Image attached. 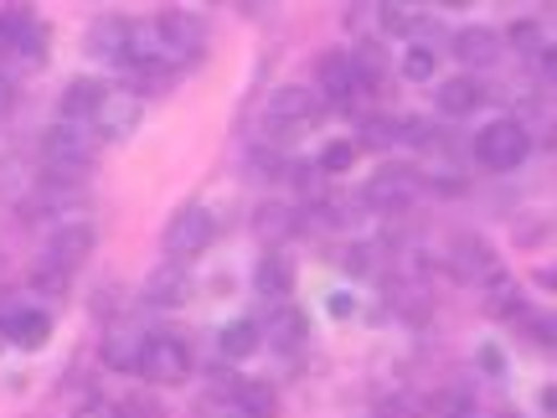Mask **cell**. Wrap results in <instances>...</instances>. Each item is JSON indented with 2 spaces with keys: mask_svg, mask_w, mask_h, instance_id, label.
I'll return each mask as SVG.
<instances>
[{
  "mask_svg": "<svg viewBox=\"0 0 557 418\" xmlns=\"http://www.w3.org/2000/svg\"><path fill=\"white\" fill-rule=\"evenodd\" d=\"M521 341L537 352H557V316H521Z\"/></svg>",
  "mask_w": 557,
  "mask_h": 418,
  "instance_id": "obj_32",
  "label": "cell"
},
{
  "mask_svg": "<svg viewBox=\"0 0 557 418\" xmlns=\"http://www.w3.org/2000/svg\"><path fill=\"white\" fill-rule=\"evenodd\" d=\"M120 414H124V418H165V408H160L156 398L135 393V398H124V403H120Z\"/></svg>",
  "mask_w": 557,
  "mask_h": 418,
  "instance_id": "obj_38",
  "label": "cell"
},
{
  "mask_svg": "<svg viewBox=\"0 0 557 418\" xmlns=\"http://www.w3.org/2000/svg\"><path fill=\"white\" fill-rule=\"evenodd\" d=\"M227 398H233V408L243 418H278V388L263 378H238Z\"/></svg>",
  "mask_w": 557,
  "mask_h": 418,
  "instance_id": "obj_21",
  "label": "cell"
},
{
  "mask_svg": "<svg viewBox=\"0 0 557 418\" xmlns=\"http://www.w3.org/2000/svg\"><path fill=\"white\" fill-rule=\"evenodd\" d=\"M527 290H521V279H511V274H496L485 290H480V310L491 320H521L527 310Z\"/></svg>",
  "mask_w": 557,
  "mask_h": 418,
  "instance_id": "obj_19",
  "label": "cell"
},
{
  "mask_svg": "<svg viewBox=\"0 0 557 418\" xmlns=\"http://www.w3.org/2000/svg\"><path fill=\"white\" fill-rule=\"evenodd\" d=\"M248 171H253L259 181H278V176H289L295 165H289L284 156H274V150H253V156H248Z\"/></svg>",
  "mask_w": 557,
  "mask_h": 418,
  "instance_id": "obj_33",
  "label": "cell"
},
{
  "mask_svg": "<svg viewBox=\"0 0 557 418\" xmlns=\"http://www.w3.org/2000/svg\"><path fill=\"white\" fill-rule=\"evenodd\" d=\"M32 26H37V11H26V5L0 11V58H21V47H26V37H32Z\"/></svg>",
  "mask_w": 557,
  "mask_h": 418,
  "instance_id": "obj_26",
  "label": "cell"
},
{
  "mask_svg": "<svg viewBox=\"0 0 557 418\" xmlns=\"http://www.w3.org/2000/svg\"><path fill=\"white\" fill-rule=\"evenodd\" d=\"M263 331H269V341H274L278 352H299L305 346V336H310V320H305V310L299 305H274V316L263 320Z\"/></svg>",
  "mask_w": 557,
  "mask_h": 418,
  "instance_id": "obj_23",
  "label": "cell"
},
{
  "mask_svg": "<svg viewBox=\"0 0 557 418\" xmlns=\"http://www.w3.org/2000/svg\"><path fill=\"white\" fill-rule=\"evenodd\" d=\"M423 171H413V165H382L377 176L361 186V201L372 207V212H408L418 197H423Z\"/></svg>",
  "mask_w": 557,
  "mask_h": 418,
  "instance_id": "obj_3",
  "label": "cell"
},
{
  "mask_svg": "<svg viewBox=\"0 0 557 418\" xmlns=\"http://www.w3.org/2000/svg\"><path fill=\"white\" fill-rule=\"evenodd\" d=\"M253 233L263 238V248H284V238L299 233V207H284V201H263L253 212Z\"/></svg>",
  "mask_w": 557,
  "mask_h": 418,
  "instance_id": "obj_22",
  "label": "cell"
},
{
  "mask_svg": "<svg viewBox=\"0 0 557 418\" xmlns=\"http://www.w3.org/2000/svg\"><path fill=\"white\" fill-rule=\"evenodd\" d=\"M387 145H403V120L361 114L357 120V150H387Z\"/></svg>",
  "mask_w": 557,
  "mask_h": 418,
  "instance_id": "obj_27",
  "label": "cell"
},
{
  "mask_svg": "<svg viewBox=\"0 0 557 418\" xmlns=\"http://www.w3.org/2000/svg\"><path fill=\"white\" fill-rule=\"evenodd\" d=\"M0 336L21 346V352H41L47 341H52V316L47 310H32V305H21L11 316H0Z\"/></svg>",
  "mask_w": 557,
  "mask_h": 418,
  "instance_id": "obj_16",
  "label": "cell"
},
{
  "mask_svg": "<svg viewBox=\"0 0 557 418\" xmlns=\"http://www.w3.org/2000/svg\"><path fill=\"white\" fill-rule=\"evenodd\" d=\"M542 408H547V414H557V388H547V393H542Z\"/></svg>",
  "mask_w": 557,
  "mask_h": 418,
  "instance_id": "obj_46",
  "label": "cell"
},
{
  "mask_svg": "<svg viewBox=\"0 0 557 418\" xmlns=\"http://www.w3.org/2000/svg\"><path fill=\"white\" fill-rule=\"evenodd\" d=\"M357 139H331V145H325V150H320V171H325V176H346V171H351V165H357Z\"/></svg>",
  "mask_w": 557,
  "mask_h": 418,
  "instance_id": "obj_31",
  "label": "cell"
},
{
  "mask_svg": "<svg viewBox=\"0 0 557 418\" xmlns=\"http://www.w3.org/2000/svg\"><path fill=\"white\" fill-rule=\"evenodd\" d=\"M351 310H357V305H351V295H331V316H336V320H346Z\"/></svg>",
  "mask_w": 557,
  "mask_h": 418,
  "instance_id": "obj_44",
  "label": "cell"
},
{
  "mask_svg": "<svg viewBox=\"0 0 557 418\" xmlns=\"http://www.w3.org/2000/svg\"><path fill=\"white\" fill-rule=\"evenodd\" d=\"M218 346H222V357L227 361H243V357H253V352H259L263 346V325L259 320H227V325H222V336H218Z\"/></svg>",
  "mask_w": 557,
  "mask_h": 418,
  "instance_id": "obj_24",
  "label": "cell"
},
{
  "mask_svg": "<svg viewBox=\"0 0 557 418\" xmlns=\"http://www.w3.org/2000/svg\"><path fill=\"white\" fill-rule=\"evenodd\" d=\"M129 37H135V21L129 16H94V26H88V52L99 62L129 67Z\"/></svg>",
  "mask_w": 557,
  "mask_h": 418,
  "instance_id": "obj_13",
  "label": "cell"
},
{
  "mask_svg": "<svg viewBox=\"0 0 557 418\" xmlns=\"http://www.w3.org/2000/svg\"><path fill=\"white\" fill-rule=\"evenodd\" d=\"M532 284L547 290V295H557V263H537V269H532Z\"/></svg>",
  "mask_w": 557,
  "mask_h": 418,
  "instance_id": "obj_41",
  "label": "cell"
},
{
  "mask_svg": "<svg viewBox=\"0 0 557 418\" xmlns=\"http://www.w3.org/2000/svg\"><path fill=\"white\" fill-rule=\"evenodd\" d=\"M341 269H346V274H372V248H367V243H351V248L341 254Z\"/></svg>",
  "mask_w": 557,
  "mask_h": 418,
  "instance_id": "obj_36",
  "label": "cell"
},
{
  "mask_svg": "<svg viewBox=\"0 0 557 418\" xmlns=\"http://www.w3.org/2000/svg\"><path fill=\"white\" fill-rule=\"evenodd\" d=\"M73 418H124V414L114 408V403H88V408H78Z\"/></svg>",
  "mask_w": 557,
  "mask_h": 418,
  "instance_id": "obj_42",
  "label": "cell"
},
{
  "mask_svg": "<svg viewBox=\"0 0 557 418\" xmlns=\"http://www.w3.org/2000/svg\"><path fill=\"white\" fill-rule=\"evenodd\" d=\"M449 52H455L465 67H491V62L500 58V32H491V26H465V32H455Z\"/></svg>",
  "mask_w": 557,
  "mask_h": 418,
  "instance_id": "obj_20",
  "label": "cell"
},
{
  "mask_svg": "<svg viewBox=\"0 0 557 418\" xmlns=\"http://www.w3.org/2000/svg\"><path fill=\"white\" fill-rule=\"evenodd\" d=\"M480 103H485V83H480L475 73H459V78L438 83V114H449V120H470Z\"/></svg>",
  "mask_w": 557,
  "mask_h": 418,
  "instance_id": "obj_18",
  "label": "cell"
},
{
  "mask_svg": "<svg viewBox=\"0 0 557 418\" xmlns=\"http://www.w3.org/2000/svg\"><path fill=\"white\" fill-rule=\"evenodd\" d=\"M511 233H517L521 248H537V243L553 238V222H547V218H521L517 228H511Z\"/></svg>",
  "mask_w": 557,
  "mask_h": 418,
  "instance_id": "obj_35",
  "label": "cell"
},
{
  "mask_svg": "<svg viewBox=\"0 0 557 418\" xmlns=\"http://www.w3.org/2000/svg\"><path fill=\"white\" fill-rule=\"evenodd\" d=\"M387 305L408 320H429L434 295H429V284H418V279H393V284H387Z\"/></svg>",
  "mask_w": 557,
  "mask_h": 418,
  "instance_id": "obj_25",
  "label": "cell"
},
{
  "mask_svg": "<svg viewBox=\"0 0 557 418\" xmlns=\"http://www.w3.org/2000/svg\"><path fill=\"white\" fill-rule=\"evenodd\" d=\"M377 16H382V32H387V37H418L423 21H429V16H418L413 5H393V0L377 5Z\"/></svg>",
  "mask_w": 557,
  "mask_h": 418,
  "instance_id": "obj_28",
  "label": "cell"
},
{
  "mask_svg": "<svg viewBox=\"0 0 557 418\" xmlns=\"http://www.w3.org/2000/svg\"><path fill=\"white\" fill-rule=\"evenodd\" d=\"M145 341H150V331H139L135 320H114V325L103 331V367H114V372H139Z\"/></svg>",
  "mask_w": 557,
  "mask_h": 418,
  "instance_id": "obj_14",
  "label": "cell"
},
{
  "mask_svg": "<svg viewBox=\"0 0 557 418\" xmlns=\"http://www.w3.org/2000/svg\"><path fill=\"white\" fill-rule=\"evenodd\" d=\"M506 41H511L517 52H537V58H542V26H537V21H517V26L506 32Z\"/></svg>",
  "mask_w": 557,
  "mask_h": 418,
  "instance_id": "obj_34",
  "label": "cell"
},
{
  "mask_svg": "<svg viewBox=\"0 0 557 418\" xmlns=\"http://www.w3.org/2000/svg\"><path fill=\"white\" fill-rule=\"evenodd\" d=\"M11 99H16V88H11V78L0 73V120H5V109H11Z\"/></svg>",
  "mask_w": 557,
  "mask_h": 418,
  "instance_id": "obj_45",
  "label": "cell"
},
{
  "mask_svg": "<svg viewBox=\"0 0 557 418\" xmlns=\"http://www.w3.org/2000/svg\"><path fill=\"white\" fill-rule=\"evenodd\" d=\"M197 372V357L181 336H150L145 341V357H139V378L156 382V388H181V382Z\"/></svg>",
  "mask_w": 557,
  "mask_h": 418,
  "instance_id": "obj_4",
  "label": "cell"
},
{
  "mask_svg": "<svg viewBox=\"0 0 557 418\" xmlns=\"http://www.w3.org/2000/svg\"><path fill=\"white\" fill-rule=\"evenodd\" d=\"M145 120V99H139L135 88H109L99 103V114H94V130L99 139H129Z\"/></svg>",
  "mask_w": 557,
  "mask_h": 418,
  "instance_id": "obj_9",
  "label": "cell"
},
{
  "mask_svg": "<svg viewBox=\"0 0 557 418\" xmlns=\"http://www.w3.org/2000/svg\"><path fill=\"white\" fill-rule=\"evenodd\" d=\"M156 32H160V41H165V58L176 62V67L197 62L201 47H207V26H201L191 11H160Z\"/></svg>",
  "mask_w": 557,
  "mask_h": 418,
  "instance_id": "obj_8",
  "label": "cell"
},
{
  "mask_svg": "<svg viewBox=\"0 0 557 418\" xmlns=\"http://www.w3.org/2000/svg\"><path fill=\"white\" fill-rule=\"evenodd\" d=\"M444 269H449L455 284H475V290H485V284L500 274V259L480 233H459V238L449 243V254H444Z\"/></svg>",
  "mask_w": 557,
  "mask_h": 418,
  "instance_id": "obj_5",
  "label": "cell"
},
{
  "mask_svg": "<svg viewBox=\"0 0 557 418\" xmlns=\"http://www.w3.org/2000/svg\"><path fill=\"white\" fill-rule=\"evenodd\" d=\"M527 150H532V135H527V124L521 120H491L475 135V160L491 171V176L517 171L521 160H527Z\"/></svg>",
  "mask_w": 557,
  "mask_h": 418,
  "instance_id": "obj_2",
  "label": "cell"
},
{
  "mask_svg": "<svg viewBox=\"0 0 557 418\" xmlns=\"http://www.w3.org/2000/svg\"><path fill=\"white\" fill-rule=\"evenodd\" d=\"M253 290H259L263 299L284 305V299L295 295V259H289L284 248H263V259L253 263Z\"/></svg>",
  "mask_w": 557,
  "mask_h": 418,
  "instance_id": "obj_15",
  "label": "cell"
},
{
  "mask_svg": "<svg viewBox=\"0 0 557 418\" xmlns=\"http://www.w3.org/2000/svg\"><path fill=\"white\" fill-rule=\"evenodd\" d=\"M191 269L186 263H176V259H165V263H156L150 269V279H145V299L156 305V310H181L186 299H191Z\"/></svg>",
  "mask_w": 557,
  "mask_h": 418,
  "instance_id": "obj_12",
  "label": "cell"
},
{
  "mask_svg": "<svg viewBox=\"0 0 557 418\" xmlns=\"http://www.w3.org/2000/svg\"><path fill=\"white\" fill-rule=\"evenodd\" d=\"M37 197H41V171H32V160L21 156H0V201L16 207L21 218H37Z\"/></svg>",
  "mask_w": 557,
  "mask_h": 418,
  "instance_id": "obj_10",
  "label": "cell"
},
{
  "mask_svg": "<svg viewBox=\"0 0 557 418\" xmlns=\"http://www.w3.org/2000/svg\"><path fill=\"white\" fill-rule=\"evenodd\" d=\"M475 367L485 372V378H500V372H506V357H500V346H480V352H475Z\"/></svg>",
  "mask_w": 557,
  "mask_h": 418,
  "instance_id": "obj_39",
  "label": "cell"
},
{
  "mask_svg": "<svg viewBox=\"0 0 557 418\" xmlns=\"http://www.w3.org/2000/svg\"><path fill=\"white\" fill-rule=\"evenodd\" d=\"M325 109L315 88H305V83H289V88H274L269 94V135H299V130H310L315 114Z\"/></svg>",
  "mask_w": 557,
  "mask_h": 418,
  "instance_id": "obj_6",
  "label": "cell"
},
{
  "mask_svg": "<svg viewBox=\"0 0 557 418\" xmlns=\"http://www.w3.org/2000/svg\"><path fill=\"white\" fill-rule=\"evenodd\" d=\"M103 94H109V83H99V78H73L67 88H62L58 114H62L67 124H94V114H99Z\"/></svg>",
  "mask_w": 557,
  "mask_h": 418,
  "instance_id": "obj_17",
  "label": "cell"
},
{
  "mask_svg": "<svg viewBox=\"0 0 557 418\" xmlns=\"http://www.w3.org/2000/svg\"><path fill=\"white\" fill-rule=\"evenodd\" d=\"M315 94H320V99H331V103H341V109H351V103L367 94V88L357 83L351 52H341V47L315 52Z\"/></svg>",
  "mask_w": 557,
  "mask_h": 418,
  "instance_id": "obj_7",
  "label": "cell"
},
{
  "mask_svg": "<svg viewBox=\"0 0 557 418\" xmlns=\"http://www.w3.org/2000/svg\"><path fill=\"white\" fill-rule=\"evenodd\" d=\"M88 254H94V222L62 218L58 228H52V238H47V254H41V259L73 274V269H83V263H88Z\"/></svg>",
  "mask_w": 557,
  "mask_h": 418,
  "instance_id": "obj_11",
  "label": "cell"
},
{
  "mask_svg": "<svg viewBox=\"0 0 557 418\" xmlns=\"http://www.w3.org/2000/svg\"><path fill=\"white\" fill-rule=\"evenodd\" d=\"M212 238H218V218H212V207L186 201V207L171 212L165 233H160V248H165V259L191 263V259H201V254L212 248Z\"/></svg>",
  "mask_w": 557,
  "mask_h": 418,
  "instance_id": "obj_1",
  "label": "cell"
},
{
  "mask_svg": "<svg viewBox=\"0 0 557 418\" xmlns=\"http://www.w3.org/2000/svg\"><path fill=\"white\" fill-rule=\"evenodd\" d=\"M67 284H73V274H67V269H58V263H47V259L32 263V290H37V295L62 299V295H67Z\"/></svg>",
  "mask_w": 557,
  "mask_h": 418,
  "instance_id": "obj_30",
  "label": "cell"
},
{
  "mask_svg": "<svg viewBox=\"0 0 557 418\" xmlns=\"http://www.w3.org/2000/svg\"><path fill=\"white\" fill-rule=\"evenodd\" d=\"M542 78H547V83H557V41H553V47H542Z\"/></svg>",
  "mask_w": 557,
  "mask_h": 418,
  "instance_id": "obj_43",
  "label": "cell"
},
{
  "mask_svg": "<svg viewBox=\"0 0 557 418\" xmlns=\"http://www.w3.org/2000/svg\"><path fill=\"white\" fill-rule=\"evenodd\" d=\"M21 62H32V67H41L47 62V26H32V37H26V47H21Z\"/></svg>",
  "mask_w": 557,
  "mask_h": 418,
  "instance_id": "obj_37",
  "label": "cell"
},
{
  "mask_svg": "<svg viewBox=\"0 0 557 418\" xmlns=\"http://www.w3.org/2000/svg\"><path fill=\"white\" fill-rule=\"evenodd\" d=\"M377 418H418V403H408V398H387L377 408Z\"/></svg>",
  "mask_w": 557,
  "mask_h": 418,
  "instance_id": "obj_40",
  "label": "cell"
},
{
  "mask_svg": "<svg viewBox=\"0 0 557 418\" xmlns=\"http://www.w3.org/2000/svg\"><path fill=\"white\" fill-rule=\"evenodd\" d=\"M398 73H403V78H408V83H434V73H438V58H434V47H423V41H413V47L403 52Z\"/></svg>",
  "mask_w": 557,
  "mask_h": 418,
  "instance_id": "obj_29",
  "label": "cell"
}]
</instances>
